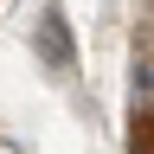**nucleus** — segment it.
Segmentation results:
<instances>
[{"instance_id": "obj_1", "label": "nucleus", "mask_w": 154, "mask_h": 154, "mask_svg": "<svg viewBox=\"0 0 154 154\" xmlns=\"http://www.w3.org/2000/svg\"><path fill=\"white\" fill-rule=\"evenodd\" d=\"M32 45H38V58H45V71H71L77 64V45H71V26H64V7H58V0L38 13Z\"/></svg>"}, {"instance_id": "obj_2", "label": "nucleus", "mask_w": 154, "mask_h": 154, "mask_svg": "<svg viewBox=\"0 0 154 154\" xmlns=\"http://www.w3.org/2000/svg\"><path fill=\"white\" fill-rule=\"evenodd\" d=\"M135 122H141V128H135V154H154V148H148V109L135 116Z\"/></svg>"}]
</instances>
